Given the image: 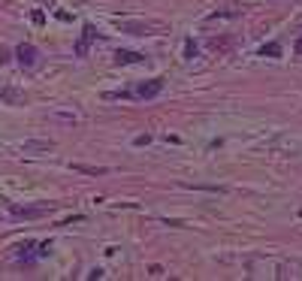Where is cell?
Returning <instances> with one entry per match:
<instances>
[{"label":"cell","instance_id":"3957f363","mask_svg":"<svg viewBox=\"0 0 302 281\" xmlns=\"http://www.w3.org/2000/svg\"><path fill=\"white\" fill-rule=\"evenodd\" d=\"M36 257H39L36 242H21V245H18V260H21V263H34Z\"/></svg>","mask_w":302,"mask_h":281},{"label":"cell","instance_id":"9c48e42d","mask_svg":"<svg viewBox=\"0 0 302 281\" xmlns=\"http://www.w3.org/2000/svg\"><path fill=\"white\" fill-rule=\"evenodd\" d=\"M194 55H197V42H191V39H188V58H194Z\"/></svg>","mask_w":302,"mask_h":281},{"label":"cell","instance_id":"8992f818","mask_svg":"<svg viewBox=\"0 0 302 281\" xmlns=\"http://www.w3.org/2000/svg\"><path fill=\"white\" fill-rule=\"evenodd\" d=\"M145 61L142 55H136V52H115V63H139Z\"/></svg>","mask_w":302,"mask_h":281},{"label":"cell","instance_id":"30bf717a","mask_svg":"<svg viewBox=\"0 0 302 281\" xmlns=\"http://www.w3.org/2000/svg\"><path fill=\"white\" fill-rule=\"evenodd\" d=\"M296 55H302V36L296 39Z\"/></svg>","mask_w":302,"mask_h":281},{"label":"cell","instance_id":"5b68a950","mask_svg":"<svg viewBox=\"0 0 302 281\" xmlns=\"http://www.w3.org/2000/svg\"><path fill=\"white\" fill-rule=\"evenodd\" d=\"M12 215H15V218H39V215H45V209H42V206H36V209H21V206H12Z\"/></svg>","mask_w":302,"mask_h":281},{"label":"cell","instance_id":"6da1fadb","mask_svg":"<svg viewBox=\"0 0 302 281\" xmlns=\"http://www.w3.org/2000/svg\"><path fill=\"white\" fill-rule=\"evenodd\" d=\"M160 91H164V79H151V82H142V85L133 88V94L142 97V100H151V97H157Z\"/></svg>","mask_w":302,"mask_h":281},{"label":"cell","instance_id":"52a82bcc","mask_svg":"<svg viewBox=\"0 0 302 281\" xmlns=\"http://www.w3.org/2000/svg\"><path fill=\"white\" fill-rule=\"evenodd\" d=\"M73 169H79V172H88V176H100V172H106L103 166H85V163H73Z\"/></svg>","mask_w":302,"mask_h":281},{"label":"cell","instance_id":"277c9868","mask_svg":"<svg viewBox=\"0 0 302 281\" xmlns=\"http://www.w3.org/2000/svg\"><path fill=\"white\" fill-rule=\"evenodd\" d=\"M94 25H85V33H82V39H79V46H76V55H85L88 52V42L94 39Z\"/></svg>","mask_w":302,"mask_h":281},{"label":"cell","instance_id":"ba28073f","mask_svg":"<svg viewBox=\"0 0 302 281\" xmlns=\"http://www.w3.org/2000/svg\"><path fill=\"white\" fill-rule=\"evenodd\" d=\"M260 55H269V58H278V55H281V46H278V42H269V46H263V49H260Z\"/></svg>","mask_w":302,"mask_h":281},{"label":"cell","instance_id":"7a4b0ae2","mask_svg":"<svg viewBox=\"0 0 302 281\" xmlns=\"http://www.w3.org/2000/svg\"><path fill=\"white\" fill-rule=\"evenodd\" d=\"M15 55H18V63H21V67H34L36 63V49L31 42H21V46L15 49Z\"/></svg>","mask_w":302,"mask_h":281}]
</instances>
